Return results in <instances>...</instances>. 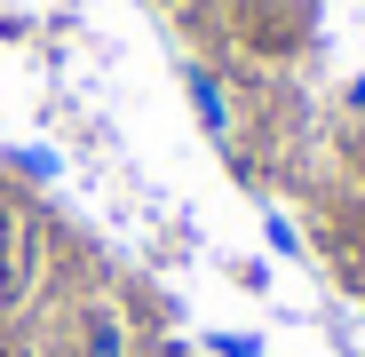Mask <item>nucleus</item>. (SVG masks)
I'll list each match as a JSON object with an SVG mask.
<instances>
[{
    "label": "nucleus",
    "instance_id": "7ed1b4c3",
    "mask_svg": "<svg viewBox=\"0 0 365 357\" xmlns=\"http://www.w3.org/2000/svg\"><path fill=\"white\" fill-rule=\"evenodd\" d=\"M9 167H16V175H32V183H48V175H56V159H48V151H9Z\"/></svg>",
    "mask_w": 365,
    "mask_h": 357
},
{
    "label": "nucleus",
    "instance_id": "20e7f679",
    "mask_svg": "<svg viewBox=\"0 0 365 357\" xmlns=\"http://www.w3.org/2000/svg\"><path fill=\"white\" fill-rule=\"evenodd\" d=\"M16 286V230H9V214H0V294Z\"/></svg>",
    "mask_w": 365,
    "mask_h": 357
},
{
    "label": "nucleus",
    "instance_id": "f257e3e1",
    "mask_svg": "<svg viewBox=\"0 0 365 357\" xmlns=\"http://www.w3.org/2000/svg\"><path fill=\"white\" fill-rule=\"evenodd\" d=\"M182 95H191V111H199L207 143H215L222 159H238V111H230V88H222V72H215V64H191V72H182Z\"/></svg>",
    "mask_w": 365,
    "mask_h": 357
},
{
    "label": "nucleus",
    "instance_id": "f03ea898",
    "mask_svg": "<svg viewBox=\"0 0 365 357\" xmlns=\"http://www.w3.org/2000/svg\"><path fill=\"white\" fill-rule=\"evenodd\" d=\"M80 357H135V341H128V318L96 302V310L80 318Z\"/></svg>",
    "mask_w": 365,
    "mask_h": 357
},
{
    "label": "nucleus",
    "instance_id": "39448f33",
    "mask_svg": "<svg viewBox=\"0 0 365 357\" xmlns=\"http://www.w3.org/2000/svg\"><path fill=\"white\" fill-rule=\"evenodd\" d=\"M215 349L222 357H262V341H247V333H215Z\"/></svg>",
    "mask_w": 365,
    "mask_h": 357
},
{
    "label": "nucleus",
    "instance_id": "423d86ee",
    "mask_svg": "<svg viewBox=\"0 0 365 357\" xmlns=\"http://www.w3.org/2000/svg\"><path fill=\"white\" fill-rule=\"evenodd\" d=\"M247 9H286V0H247Z\"/></svg>",
    "mask_w": 365,
    "mask_h": 357
}]
</instances>
